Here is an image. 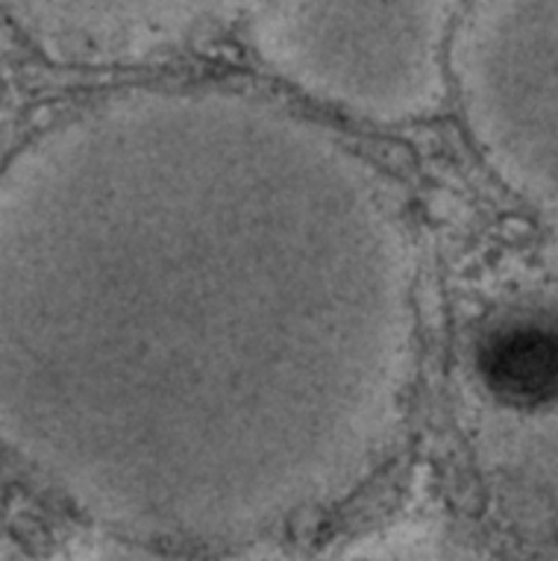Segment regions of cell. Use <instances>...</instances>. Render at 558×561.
Returning <instances> with one entry per match:
<instances>
[{"label":"cell","mask_w":558,"mask_h":561,"mask_svg":"<svg viewBox=\"0 0 558 561\" xmlns=\"http://www.w3.org/2000/svg\"><path fill=\"white\" fill-rule=\"evenodd\" d=\"M449 83L497 180L558 221V0H479L453 36Z\"/></svg>","instance_id":"obj_4"},{"label":"cell","mask_w":558,"mask_h":561,"mask_svg":"<svg viewBox=\"0 0 558 561\" xmlns=\"http://www.w3.org/2000/svg\"><path fill=\"white\" fill-rule=\"evenodd\" d=\"M414 288L391 185L323 124L106 98L0 171V447L103 535L271 541L391 450Z\"/></svg>","instance_id":"obj_1"},{"label":"cell","mask_w":558,"mask_h":561,"mask_svg":"<svg viewBox=\"0 0 558 561\" xmlns=\"http://www.w3.org/2000/svg\"><path fill=\"white\" fill-rule=\"evenodd\" d=\"M80 561H315L306 552L276 541L227 543V547H176L103 535Z\"/></svg>","instance_id":"obj_6"},{"label":"cell","mask_w":558,"mask_h":561,"mask_svg":"<svg viewBox=\"0 0 558 561\" xmlns=\"http://www.w3.org/2000/svg\"><path fill=\"white\" fill-rule=\"evenodd\" d=\"M458 405L503 497L558 529V265L494 291L467 321Z\"/></svg>","instance_id":"obj_3"},{"label":"cell","mask_w":558,"mask_h":561,"mask_svg":"<svg viewBox=\"0 0 558 561\" xmlns=\"http://www.w3.org/2000/svg\"><path fill=\"white\" fill-rule=\"evenodd\" d=\"M56 54L86 62H138L209 27L232 0H3Z\"/></svg>","instance_id":"obj_5"},{"label":"cell","mask_w":558,"mask_h":561,"mask_svg":"<svg viewBox=\"0 0 558 561\" xmlns=\"http://www.w3.org/2000/svg\"><path fill=\"white\" fill-rule=\"evenodd\" d=\"M456 19L458 0H262L250 45L303 98L403 127L447 94Z\"/></svg>","instance_id":"obj_2"}]
</instances>
